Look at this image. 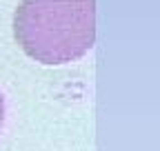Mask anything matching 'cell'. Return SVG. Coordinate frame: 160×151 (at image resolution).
<instances>
[{
	"label": "cell",
	"instance_id": "6da1fadb",
	"mask_svg": "<svg viewBox=\"0 0 160 151\" xmlns=\"http://www.w3.org/2000/svg\"><path fill=\"white\" fill-rule=\"evenodd\" d=\"M13 33L36 62H73L96 42V0H22Z\"/></svg>",
	"mask_w": 160,
	"mask_h": 151
},
{
	"label": "cell",
	"instance_id": "7a4b0ae2",
	"mask_svg": "<svg viewBox=\"0 0 160 151\" xmlns=\"http://www.w3.org/2000/svg\"><path fill=\"white\" fill-rule=\"evenodd\" d=\"M2 122H5V96L0 91V129H2Z\"/></svg>",
	"mask_w": 160,
	"mask_h": 151
}]
</instances>
